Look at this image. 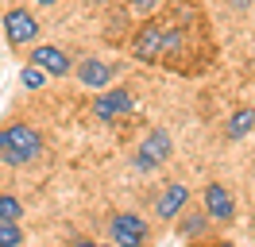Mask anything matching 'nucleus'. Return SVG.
Masks as SVG:
<instances>
[{
    "label": "nucleus",
    "instance_id": "nucleus-8",
    "mask_svg": "<svg viewBox=\"0 0 255 247\" xmlns=\"http://www.w3.org/2000/svg\"><path fill=\"white\" fill-rule=\"evenodd\" d=\"M31 62L39 66V70H47L50 77H66V74H70V66H74L62 46H35V50H31Z\"/></svg>",
    "mask_w": 255,
    "mask_h": 247
},
{
    "label": "nucleus",
    "instance_id": "nucleus-3",
    "mask_svg": "<svg viewBox=\"0 0 255 247\" xmlns=\"http://www.w3.org/2000/svg\"><path fill=\"white\" fill-rule=\"evenodd\" d=\"M170 151H174V139H170V131L166 127H151L143 135V143L135 147V158H131V166L135 170H159L166 158H170Z\"/></svg>",
    "mask_w": 255,
    "mask_h": 247
},
{
    "label": "nucleus",
    "instance_id": "nucleus-14",
    "mask_svg": "<svg viewBox=\"0 0 255 247\" xmlns=\"http://www.w3.org/2000/svg\"><path fill=\"white\" fill-rule=\"evenodd\" d=\"M47 70H39V66H23V74H19V81H23V89H43V85H47Z\"/></svg>",
    "mask_w": 255,
    "mask_h": 247
},
{
    "label": "nucleus",
    "instance_id": "nucleus-11",
    "mask_svg": "<svg viewBox=\"0 0 255 247\" xmlns=\"http://www.w3.org/2000/svg\"><path fill=\"white\" fill-rule=\"evenodd\" d=\"M255 131V108H236L232 116H228V124H224V135L228 139H244Z\"/></svg>",
    "mask_w": 255,
    "mask_h": 247
},
{
    "label": "nucleus",
    "instance_id": "nucleus-10",
    "mask_svg": "<svg viewBox=\"0 0 255 247\" xmlns=\"http://www.w3.org/2000/svg\"><path fill=\"white\" fill-rule=\"evenodd\" d=\"M112 74H116V66L112 62H97V58H85L78 66V81L85 85V89H105L112 81Z\"/></svg>",
    "mask_w": 255,
    "mask_h": 247
},
{
    "label": "nucleus",
    "instance_id": "nucleus-18",
    "mask_svg": "<svg viewBox=\"0 0 255 247\" xmlns=\"http://www.w3.org/2000/svg\"><path fill=\"white\" fill-rule=\"evenodd\" d=\"M35 4H39V8H54L58 0H35Z\"/></svg>",
    "mask_w": 255,
    "mask_h": 247
},
{
    "label": "nucleus",
    "instance_id": "nucleus-15",
    "mask_svg": "<svg viewBox=\"0 0 255 247\" xmlns=\"http://www.w3.org/2000/svg\"><path fill=\"white\" fill-rule=\"evenodd\" d=\"M19 216H23V205L12 193H0V220H19Z\"/></svg>",
    "mask_w": 255,
    "mask_h": 247
},
{
    "label": "nucleus",
    "instance_id": "nucleus-6",
    "mask_svg": "<svg viewBox=\"0 0 255 247\" xmlns=\"http://www.w3.org/2000/svg\"><path fill=\"white\" fill-rule=\"evenodd\" d=\"M131 108H135L131 89H105V93L93 101V116H97L101 124H116V120H124Z\"/></svg>",
    "mask_w": 255,
    "mask_h": 247
},
{
    "label": "nucleus",
    "instance_id": "nucleus-1",
    "mask_svg": "<svg viewBox=\"0 0 255 247\" xmlns=\"http://www.w3.org/2000/svg\"><path fill=\"white\" fill-rule=\"evenodd\" d=\"M178 43H182V31L178 27H166L159 19H147L143 27L135 31L131 39V58L135 62H162L166 54H174Z\"/></svg>",
    "mask_w": 255,
    "mask_h": 247
},
{
    "label": "nucleus",
    "instance_id": "nucleus-5",
    "mask_svg": "<svg viewBox=\"0 0 255 247\" xmlns=\"http://www.w3.org/2000/svg\"><path fill=\"white\" fill-rule=\"evenodd\" d=\"M39 19H35L27 8H8L4 12V39L12 46H31L35 39H39Z\"/></svg>",
    "mask_w": 255,
    "mask_h": 247
},
{
    "label": "nucleus",
    "instance_id": "nucleus-4",
    "mask_svg": "<svg viewBox=\"0 0 255 247\" xmlns=\"http://www.w3.org/2000/svg\"><path fill=\"white\" fill-rule=\"evenodd\" d=\"M147 236H151V228H147L143 216H135V213H116L109 220L112 247H147Z\"/></svg>",
    "mask_w": 255,
    "mask_h": 247
},
{
    "label": "nucleus",
    "instance_id": "nucleus-2",
    "mask_svg": "<svg viewBox=\"0 0 255 247\" xmlns=\"http://www.w3.org/2000/svg\"><path fill=\"white\" fill-rule=\"evenodd\" d=\"M39 151H43V139H39V131L31 124H8V127H0V162L23 166Z\"/></svg>",
    "mask_w": 255,
    "mask_h": 247
},
{
    "label": "nucleus",
    "instance_id": "nucleus-9",
    "mask_svg": "<svg viewBox=\"0 0 255 247\" xmlns=\"http://www.w3.org/2000/svg\"><path fill=\"white\" fill-rule=\"evenodd\" d=\"M186 201H190V189H186V185H178V182H170V185L159 193V201H155V213H159V220H174V216H182Z\"/></svg>",
    "mask_w": 255,
    "mask_h": 247
},
{
    "label": "nucleus",
    "instance_id": "nucleus-12",
    "mask_svg": "<svg viewBox=\"0 0 255 247\" xmlns=\"http://www.w3.org/2000/svg\"><path fill=\"white\" fill-rule=\"evenodd\" d=\"M205 224H209V216H205V213H182L178 236H182V240H197V236L205 232Z\"/></svg>",
    "mask_w": 255,
    "mask_h": 247
},
{
    "label": "nucleus",
    "instance_id": "nucleus-16",
    "mask_svg": "<svg viewBox=\"0 0 255 247\" xmlns=\"http://www.w3.org/2000/svg\"><path fill=\"white\" fill-rule=\"evenodd\" d=\"M131 8H135L139 15H151L155 8H159V0H131Z\"/></svg>",
    "mask_w": 255,
    "mask_h": 247
},
{
    "label": "nucleus",
    "instance_id": "nucleus-17",
    "mask_svg": "<svg viewBox=\"0 0 255 247\" xmlns=\"http://www.w3.org/2000/svg\"><path fill=\"white\" fill-rule=\"evenodd\" d=\"M70 247H112V244H97V240H74Z\"/></svg>",
    "mask_w": 255,
    "mask_h": 247
},
{
    "label": "nucleus",
    "instance_id": "nucleus-19",
    "mask_svg": "<svg viewBox=\"0 0 255 247\" xmlns=\"http://www.w3.org/2000/svg\"><path fill=\"white\" fill-rule=\"evenodd\" d=\"M213 247H236V244H228V240H221V244H213Z\"/></svg>",
    "mask_w": 255,
    "mask_h": 247
},
{
    "label": "nucleus",
    "instance_id": "nucleus-7",
    "mask_svg": "<svg viewBox=\"0 0 255 247\" xmlns=\"http://www.w3.org/2000/svg\"><path fill=\"white\" fill-rule=\"evenodd\" d=\"M201 205H205L209 220H221V224H232V220H236V201H232V193H228V185H221V182L205 185Z\"/></svg>",
    "mask_w": 255,
    "mask_h": 247
},
{
    "label": "nucleus",
    "instance_id": "nucleus-20",
    "mask_svg": "<svg viewBox=\"0 0 255 247\" xmlns=\"http://www.w3.org/2000/svg\"><path fill=\"white\" fill-rule=\"evenodd\" d=\"M85 4H105V0H85Z\"/></svg>",
    "mask_w": 255,
    "mask_h": 247
},
{
    "label": "nucleus",
    "instance_id": "nucleus-13",
    "mask_svg": "<svg viewBox=\"0 0 255 247\" xmlns=\"http://www.w3.org/2000/svg\"><path fill=\"white\" fill-rule=\"evenodd\" d=\"M19 244H23L19 220H0V247H19Z\"/></svg>",
    "mask_w": 255,
    "mask_h": 247
}]
</instances>
